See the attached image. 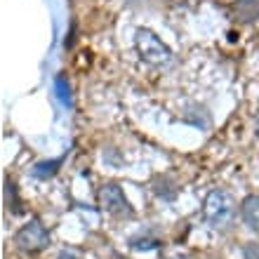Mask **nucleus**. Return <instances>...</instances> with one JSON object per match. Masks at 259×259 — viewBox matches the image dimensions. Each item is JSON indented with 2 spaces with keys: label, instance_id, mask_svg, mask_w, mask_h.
Listing matches in <instances>:
<instances>
[{
  "label": "nucleus",
  "instance_id": "nucleus-5",
  "mask_svg": "<svg viewBox=\"0 0 259 259\" xmlns=\"http://www.w3.org/2000/svg\"><path fill=\"white\" fill-rule=\"evenodd\" d=\"M240 217L254 233H259V193L247 196L243 203H240Z\"/></svg>",
  "mask_w": 259,
  "mask_h": 259
},
{
  "label": "nucleus",
  "instance_id": "nucleus-3",
  "mask_svg": "<svg viewBox=\"0 0 259 259\" xmlns=\"http://www.w3.org/2000/svg\"><path fill=\"white\" fill-rule=\"evenodd\" d=\"M14 243L24 252H40V250H45L50 245V233L40 224V219H31L28 224H24L19 231L14 233Z\"/></svg>",
  "mask_w": 259,
  "mask_h": 259
},
{
  "label": "nucleus",
  "instance_id": "nucleus-9",
  "mask_svg": "<svg viewBox=\"0 0 259 259\" xmlns=\"http://www.w3.org/2000/svg\"><path fill=\"white\" fill-rule=\"evenodd\" d=\"M257 135H259V118H257Z\"/></svg>",
  "mask_w": 259,
  "mask_h": 259
},
{
  "label": "nucleus",
  "instance_id": "nucleus-2",
  "mask_svg": "<svg viewBox=\"0 0 259 259\" xmlns=\"http://www.w3.org/2000/svg\"><path fill=\"white\" fill-rule=\"evenodd\" d=\"M135 45H137L139 57H142L149 66L163 68V66H167V64L172 62L170 48H167V45H165V42L160 40L153 31H149V28H139V31H137Z\"/></svg>",
  "mask_w": 259,
  "mask_h": 259
},
{
  "label": "nucleus",
  "instance_id": "nucleus-4",
  "mask_svg": "<svg viewBox=\"0 0 259 259\" xmlns=\"http://www.w3.org/2000/svg\"><path fill=\"white\" fill-rule=\"evenodd\" d=\"M97 198H99V205H102L109 214H113V217H132V205H130L127 196H125L123 189L118 184L102 186L99 193H97Z\"/></svg>",
  "mask_w": 259,
  "mask_h": 259
},
{
  "label": "nucleus",
  "instance_id": "nucleus-7",
  "mask_svg": "<svg viewBox=\"0 0 259 259\" xmlns=\"http://www.w3.org/2000/svg\"><path fill=\"white\" fill-rule=\"evenodd\" d=\"M233 12L238 14L240 21H254L259 19V0H236Z\"/></svg>",
  "mask_w": 259,
  "mask_h": 259
},
{
  "label": "nucleus",
  "instance_id": "nucleus-6",
  "mask_svg": "<svg viewBox=\"0 0 259 259\" xmlns=\"http://www.w3.org/2000/svg\"><path fill=\"white\" fill-rule=\"evenodd\" d=\"M151 189H153V193H156L158 198H163V200H172V198L177 196V184H175V179L167 177V175H158V177H153Z\"/></svg>",
  "mask_w": 259,
  "mask_h": 259
},
{
  "label": "nucleus",
  "instance_id": "nucleus-1",
  "mask_svg": "<svg viewBox=\"0 0 259 259\" xmlns=\"http://www.w3.org/2000/svg\"><path fill=\"white\" fill-rule=\"evenodd\" d=\"M233 214H236V203H233V198L226 191L214 189V191H210L205 196L203 219L212 226V229H217V231L229 229V224L233 222Z\"/></svg>",
  "mask_w": 259,
  "mask_h": 259
},
{
  "label": "nucleus",
  "instance_id": "nucleus-8",
  "mask_svg": "<svg viewBox=\"0 0 259 259\" xmlns=\"http://www.w3.org/2000/svg\"><path fill=\"white\" fill-rule=\"evenodd\" d=\"M243 257L245 259H259V243H247L243 247Z\"/></svg>",
  "mask_w": 259,
  "mask_h": 259
}]
</instances>
